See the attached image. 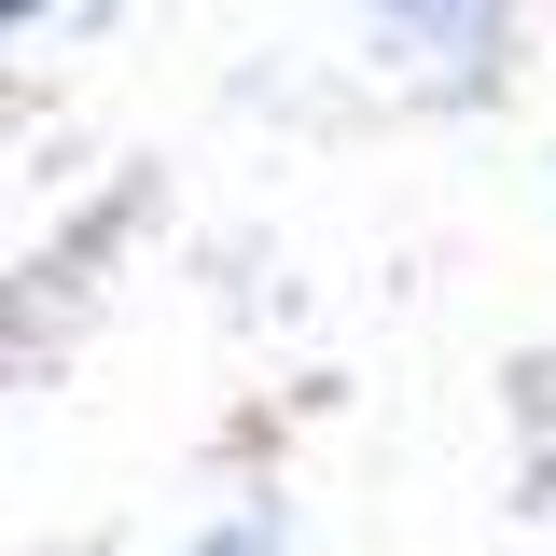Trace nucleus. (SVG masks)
<instances>
[{
    "mask_svg": "<svg viewBox=\"0 0 556 556\" xmlns=\"http://www.w3.org/2000/svg\"><path fill=\"white\" fill-rule=\"evenodd\" d=\"M0 14H28V0H0Z\"/></svg>",
    "mask_w": 556,
    "mask_h": 556,
    "instance_id": "1",
    "label": "nucleus"
}]
</instances>
